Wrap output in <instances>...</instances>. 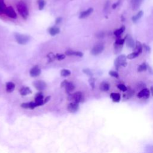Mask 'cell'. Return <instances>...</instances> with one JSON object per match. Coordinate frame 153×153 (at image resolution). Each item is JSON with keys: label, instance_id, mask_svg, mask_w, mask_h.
Segmentation results:
<instances>
[{"label": "cell", "instance_id": "1", "mask_svg": "<svg viewBox=\"0 0 153 153\" xmlns=\"http://www.w3.org/2000/svg\"><path fill=\"white\" fill-rule=\"evenodd\" d=\"M18 12L22 18L26 20L28 16H29V10L26 4L22 1H19L16 5Z\"/></svg>", "mask_w": 153, "mask_h": 153}, {"label": "cell", "instance_id": "2", "mask_svg": "<svg viewBox=\"0 0 153 153\" xmlns=\"http://www.w3.org/2000/svg\"><path fill=\"white\" fill-rule=\"evenodd\" d=\"M67 99L68 101H71L79 104L83 100V95L80 92H77L72 94L70 93L68 96Z\"/></svg>", "mask_w": 153, "mask_h": 153}, {"label": "cell", "instance_id": "3", "mask_svg": "<svg viewBox=\"0 0 153 153\" xmlns=\"http://www.w3.org/2000/svg\"><path fill=\"white\" fill-rule=\"evenodd\" d=\"M14 38L17 43L21 45L26 44L30 40V37L29 35L21 34L19 33H15Z\"/></svg>", "mask_w": 153, "mask_h": 153}, {"label": "cell", "instance_id": "4", "mask_svg": "<svg viewBox=\"0 0 153 153\" xmlns=\"http://www.w3.org/2000/svg\"><path fill=\"white\" fill-rule=\"evenodd\" d=\"M127 56L124 55H121L116 58L114 62V65L116 69L118 70L120 66L125 67L127 65Z\"/></svg>", "mask_w": 153, "mask_h": 153}, {"label": "cell", "instance_id": "5", "mask_svg": "<svg viewBox=\"0 0 153 153\" xmlns=\"http://www.w3.org/2000/svg\"><path fill=\"white\" fill-rule=\"evenodd\" d=\"M104 50V46L102 44H97L91 50V54L93 56H97L100 54Z\"/></svg>", "mask_w": 153, "mask_h": 153}, {"label": "cell", "instance_id": "6", "mask_svg": "<svg viewBox=\"0 0 153 153\" xmlns=\"http://www.w3.org/2000/svg\"><path fill=\"white\" fill-rule=\"evenodd\" d=\"M33 86L38 91L41 92L44 90L47 87V84L43 80H37L33 83Z\"/></svg>", "mask_w": 153, "mask_h": 153}, {"label": "cell", "instance_id": "7", "mask_svg": "<svg viewBox=\"0 0 153 153\" xmlns=\"http://www.w3.org/2000/svg\"><path fill=\"white\" fill-rule=\"evenodd\" d=\"M4 14L7 16L9 18H12L13 19H15L17 18V14L15 12V10H14V9L12 7V6H9V7H7L6 9L5 10V13Z\"/></svg>", "mask_w": 153, "mask_h": 153}, {"label": "cell", "instance_id": "8", "mask_svg": "<svg viewBox=\"0 0 153 153\" xmlns=\"http://www.w3.org/2000/svg\"><path fill=\"white\" fill-rule=\"evenodd\" d=\"M150 91L146 88H144L142 89L141 91L138 93L137 96L139 98L141 99H148L150 97Z\"/></svg>", "mask_w": 153, "mask_h": 153}, {"label": "cell", "instance_id": "9", "mask_svg": "<svg viewBox=\"0 0 153 153\" xmlns=\"http://www.w3.org/2000/svg\"><path fill=\"white\" fill-rule=\"evenodd\" d=\"M79 108V105L78 103L72 102L70 104L68 105L67 110L70 113H76L78 111Z\"/></svg>", "mask_w": 153, "mask_h": 153}, {"label": "cell", "instance_id": "10", "mask_svg": "<svg viewBox=\"0 0 153 153\" xmlns=\"http://www.w3.org/2000/svg\"><path fill=\"white\" fill-rule=\"evenodd\" d=\"M43 98H44L43 95L41 92H39V93H38L35 95L34 100H35V102H36L38 106H42V105H43L44 104Z\"/></svg>", "mask_w": 153, "mask_h": 153}, {"label": "cell", "instance_id": "11", "mask_svg": "<svg viewBox=\"0 0 153 153\" xmlns=\"http://www.w3.org/2000/svg\"><path fill=\"white\" fill-rule=\"evenodd\" d=\"M41 71L38 65L34 66L30 71V74L32 77H36L41 74Z\"/></svg>", "mask_w": 153, "mask_h": 153}, {"label": "cell", "instance_id": "12", "mask_svg": "<svg viewBox=\"0 0 153 153\" xmlns=\"http://www.w3.org/2000/svg\"><path fill=\"white\" fill-rule=\"evenodd\" d=\"M126 39V46L129 48H131V49H133L135 46V42L134 41L133 38L132 37V36L130 35H127L125 38Z\"/></svg>", "mask_w": 153, "mask_h": 153}, {"label": "cell", "instance_id": "13", "mask_svg": "<svg viewBox=\"0 0 153 153\" xmlns=\"http://www.w3.org/2000/svg\"><path fill=\"white\" fill-rule=\"evenodd\" d=\"M135 50L133 51V52L137 54V55L138 56L142 52V49H143V46L141 44V42L137 41L135 43V46L134 47Z\"/></svg>", "mask_w": 153, "mask_h": 153}, {"label": "cell", "instance_id": "14", "mask_svg": "<svg viewBox=\"0 0 153 153\" xmlns=\"http://www.w3.org/2000/svg\"><path fill=\"white\" fill-rule=\"evenodd\" d=\"M93 11V8H89L86 10L83 11V12H82L80 13V16H79V18L81 19H84V18H87L88 16H89L92 13Z\"/></svg>", "mask_w": 153, "mask_h": 153}, {"label": "cell", "instance_id": "15", "mask_svg": "<svg viewBox=\"0 0 153 153\" xmlns=\"http://www.w3.org/2000/svg\"><path fill=\"white\" fill-rule=\"evenodd\" d=\"M143 0H131L132 8L133 10H138L142 3Z\"/></svg>", "mask_w": 153, "mask_h": 153}, {"label": "cell", "instance_id": "16", "mask_svg": "<svg viewBox=\"0 0 153 153\" xmlns=\"http://www.w3.org/2000/svg\"><path fill=\"white\" fill-rule=\"evenodd\" d=\"M49 33H50V35L52 36H55L56 35H58V33L60 32V29L58 27L56 26H53L49 28Z\"/></svg>", "mask_w": 153, "mask_h": 153}, {"label": "cell", "instance_id": "17", "mask_svg": "<svg viewBox=\"0 0 153 153\" xmlns=\"http://www.w3.org/2000/svg\"><path fill=\"white\" fill-rule=\"evenodd\" d=\"M75 85L72 82H68L66 86H65V89L66 90V92L68 94H70L71 92H72L75 89Z\"/></svg>", "mask_w": 153, "mask_h": 153}, {"label": "cell", "instance_id": "18", "mask_svg": "<svg viewBox=\"0 0 153 153\" xmlns=\"http://www.w3.org/2000/svg\"><path fill=\"white\" fill-rule=\"evenodd\" d=\"M65 55L66 56H78V57H83V53L81 52H74V51H72L71 50H67L65 52Z\"/></svg>", "mask_w": 153, "mask_h": 153}, {"label": "cell", "instance_id": "19", "mask_svg": "<svg viewBox=\"0 0 153 153\" xmlns=\"http://www.w3.org/2000/svg\"><path fill=\"white\" fill-rule=\"evenodd\" d=\"M16 85L13 82H7L5 84V87H6V91L8 93H11L14 91V90L15 89Z\"/></svg>", "mask_w": 153, "mask_h": 153}, {"label": "cell", "instance_id": "20", "mask_svg": "<svg viewBox=\"0 0 153 153\" xmlns=\"http://www.w3.org/2000/svg\"><path fill=\"white\" fill-rule=\"evenodd\" d=\"M19 92L22 96H26L32 93V90L28 87H23L19 90Z\"/></svg>", "mask_w": 153, "mask_h": 153}, {"label": "cell", "instance_id": "21", "mask_svg": "<svg viewBox=\"0 0 153 153\" xmlns=\"http://www.w3.org/2000/svg\"><path fill=\"white\" fill-rule=\"evenodd\" d=\"M125 92H126L125 93L123 94V98L125 100H127L130 99V98L132 97L135 94V92L132 89H129V90H127Z\"/></svg>", "mask_w": 153, "mask_h": 153}, {"label": "cell", "instance_id": "22", "mask_svg": "<svg viewBox=\"0 0 153 153\" xmlns=\"http://www.w3.org/2000/svg\"><path fill=\"white\" fill-rule=\"evenodd\" d=\"M110 97L114 102H118L121 99V95L118 93H112L110 95Z\"/></svg>", "mask_w": 153, "mask_h": 153}, {"label": "cell", "instance_id": "23", "mask_svg": "<svg viewBox=\"0 0 153 153\" xmlns=\"http://www.w3.org/2000/svg\"><path fill=\"white\" fill-rule=\"evenodd\" d=\"M110 89V86L109 83H108L107 82L104 81L102 83H101L100 84V89L103 92H108Z\"/></svg>", "mask_w": 153, "mask_h": 153}, {"label": "cell", "instance_id": "24", "mask_svg": "<svg viewBox=\"0 0 153 153\" xmlns=\"http://www.w3.org/2000/svg\"><path fill=\"white\" fill-rule=\"evenodd\" d=\"M143 14H144V13H143L142 11H139V12L137 14L132 17V21L134 22V23L137 22L142 18V16H143Z\"/></svg>", "mask_w": 153, "mask_h": 153}, {"label": "cell", "instance_id": "25", "mask_svg": "<svg viewBox=\"0 0 153 153\" xmlns=\"http://www.w3.org/2000/svg\"><path fill=\"white\" fill-rule=\"evenodd\" d=\"M7 7L4 3V0H0V14H4Z\"/></svg>", "mask_w": 153, "mask_h": 153}, {"label": "cell", "instance_id": "26", "mask_svg": "<svg viewBox=\"0 0 153 153\" xmlns=\"http://www.w3.org/2000/svg\"><path fill=\"white\" fill-rule=\"evenodd\" d=\"M124 31H125V26H123L120 28V29H118L116 31H115L114 33V35L117 37H120Z\"/></svg>", "mask_w": 153, "mask_h": 153}, {"label": "cell", "instance_id": "27", "mask_svg": "<svg viewBox=\"0 0 153 153\" xmlns=\"http://www.w3.org/2000/svg\"><path fill=\"white\" fill-rule=\"evenodd\" d=\"M71 72L68 70H66V69H64L61 70L60 71V75L62 77H68L71 75Z\"/></svg>", "mask_w": 153, "mask_h": 153}, {"label": "cell", "instance_id": "28", "mask_svg": "<svg viewBox=\"0 0 153 153\" xmlns=\"http://www.w3.org/2000/svg\"><path fill=\"white\" fill-rule=\"evenodd\" d=\"M147 67H148V65H147L146 64V63H145V62H144V63H142L138 66V72L145 71H146L147 70Z\"/></svg>", "mask_w": 153, "mask_h": 153}, {"label": "cell", "instance_id": "29", "mask_svg": "<svg viewBox=\"0 0 153 153\" xmlns=\"http://www.w3.org/2000/svg\"><path fill=\"white\" fill-rule=\"evenodd\" d=\"M47 58H48V62H52L53 61L55 60L56 59V55H54L52 52H50L47 55Z\"/></svg>", "mask_w": 153, "mask_h": 153}, {"label": "cell", "instance_id": "30", "mask_svg": "<svg viewBox=\"0 0 153 153\" xmlns=\"http://www.w3.org/2000/svg\"><path fill=\"white\" fill-rule=\"evenodd\" d=\"M38 9L39 10H42L44 8L46 2L44 0H38Z\"/></svg>", "mask_w": 153, "mask_h": 153}, {"label": "cell", "instance_id": "31", "mask_svg": "<svg viewBox=\"0 0 153 153\" xmlns=\"http://www.w3.org/2000/svg\"><path fill=\"white\" fill-rule=\"evenodd\" d=\"M117 88H118L119 90H121L122 92H125L126 91V90H127V87L125 86V85L122 84H118V85H117Z\"/></svg>", "mask_w": 153, "mask_h": 153}, {"label": "cell", "instance_id": "32", "mask_svg": "<svg viewBox=\"0 0 153 153\" xmlns=\"http://www.w3.org/2000/svg\"><path fill=\"white\" fill-rule=\"evenodd\" d=\"M125 41H126V39H121V38H119V39H117L116 43H115V44H117V45H120V46H123V44L125 43Z\"/></svg>", "mask_w": 153, "mask_h": 153}, {"label": "cell", "instance_id": "33", "mask_svg": "<svg viewBox=\"0 0 153 153\" xmlns=\"http://www.w3.org/2000/svg\"><path fill=\"white\" fill-rule=\"evenodd\" d=\"M83 72L84 74H86L87 76H89L90 77H93V73H92V72L91 71H90L89 69H88V68L84 69V70H83Z\"/></svg>", "mask_w": 153, "mask_h": 153}, {"label": "cell", "instance_id": "34", "mask_svg": "<svg viewBox=\"0 0 153 153\" xmlns=\"http://www.w3.org/2000/svg\"><path fill=\"white\" fill-rule=\"evenodd\" d=\"M109 74L112 77H115V78H118V77H119V74L118 73L115 71H110L109 72Z\"/></svg>", "mask_w": 153, "mask_h": 153}, {"label": "cell", "instance_id": "35", "mask_svg": "<svg viewBox=\"0 0 153 153\" xmlns=\"http://www.w3.org/2000/svg\"><path fill=\"white\" fill-rule=\"evenodd\" d=\"M90 85L91 86L92 89L95 88V79L94 78H93L92 77H90V78L89 80Z\"/></svg>", "mask_w": 153, "mask_h": 153}, {"label": "cell", "instance_id": "36", "mask_svg": "<svg viewBox=\"0 0 153 153\" xmlns=\"http://www.w3.org/2000/svg\"><path fill=\"white\" fill-rule=\"evenodd\" d=\"M65 58V55L64 54H57L56 55V59L59 60H62Z\"/></svg>", "mask_w": 153, "mask_h": 153}, {"label": "cell", "instance_id": "37", "mask_svg": "<svg viewBox=\"0 0 153 153\" xmlns=\"http://www.w3.org/2000/svg\"><path fill=\"white\" fill-rule=\"evenodd\" d=\"M105 34V33L104 32H99L98 33H97L96 34V38H104Z\"/></svg>", "mask_w": 153, "mask_h": 153}, {"label": "cell", "instance_id": "38", "mask_svg": "<svg viewBox=\"0 0 153 153\" xmlns=\"http://www.w3.org/2000/svg\"><path fill=\"white\" fill-rule=\"evenodd\" d=\"M21 107L24 109H30V102H25L21 104Z\"/></svg>", "mask_w": 153, "mask_h": 153}, {"label": "cell", "instance_id": "39", "mask_svg": "<svg viewBox=\"0 0 153 153\" xmlns=\"http://www.w3.org/2000/svg\"><path fill=\"white\" fill-rule=\"evenodd\" d=\"M143 48L147 52H150V51H151V48L149 46H148V45H146L145 44H144L143 45Z\"/></svg>", "mask_w": 153, "mask_h": 153}, {"label": "cell", "instance_id": "40", "mask_svg": "<svg viewBox=\"0 0 153 153\" xmlns=\"http://www.w3.org/2000/svg\"><path fill=\"white\" fill-rule=\"evenodd\" d=\"M62 20V18H61V17H59V18H58L57 19H56V20H55V24L56 25H58V24H59L61 23Z\"/></svg>", "mask_w": 153, "mask_h": 153}, {"label": "cell", "instance_id": "41", "mask_svg": "<svg viewBox=\"0 0 153 153\" xmlns=\"http://www.w3.org/2000/svg\"><path fill=\"white\" fill-rule=\"evenodd\" d=\"M68 81L66 80H64L63 81H62V82L61 83V84H60L61 87H65V86H66V84L68 83Z\"/></svg>", "mask_w": 153, "mask_h": 153}, {"label": "cell", "instance_id": "42", "mask_svg": "<svg viewBox=\"0 0 153 153\" xmlns=\"http://www.w3.org/2000/svg\"><path fill=\"white\" fill-rule=\"evenodd\" d=\"M50 99H51L50 96H47V97H46V98H45V99H44V104H46V103H47L48 102H49V101L50 100Z\"/></svg>", "mask_w": 153, "mask_h": 153}, {"label": "cell", "instance_id": "43", "mask_svg": "<svg viewBox=\"0 0 153 153\" xmlns=\"http://www.w3.org/2000/svg\"><path fill=\"white\" fill-rule=\"evenodd\" d=\"M119 3H120V1H118L117 3H115V4H113L112 5V9H116L117 8V7L118 6V5L119 4Z\"/></svg>", "mask_w": 153, "mask_h": 153}, {"label": "cell", "instance_id": "44", "mask_svg": "<svg viewBox=\"0 0 153 153\" xmlns=\"http://www.w3.org/2000/svg\"><path fill=\"white\" fill-rule=\"evenodd\" d=\"M151 94H152V95L153 96V87H151Z\"/></svg>", "mask_w": 153, "mask_h": 153}]
</instances>
